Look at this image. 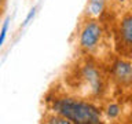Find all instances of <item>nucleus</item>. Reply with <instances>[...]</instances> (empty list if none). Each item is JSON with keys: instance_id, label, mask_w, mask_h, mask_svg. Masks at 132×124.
Segmentation results:
<instances>
[{"instance_id": "1", "label": "nucleus", "mask_w": 132, "mask_h": 124, "mask_svg": "<svg viewBox=\"0 0 132 124\" xmlns=\"http://www.w3.org/2000/svg\"><path fill=\"white\" fill-rule=\"evenodd\" d=\"M50 110L69 119L73 124H102V114L91 101L76 95H58L51 99Z\"/></svg>"}, {"instance_id": "2", "label": "nucleus", "mask_w": 132, "mask_h": 124, "mask_svg": "<svg viewBox=\"0 0 132 124\" xmlns=\"http://www.w3.org/2000/svg\"><path fill=\"white\" fill-rule=\"evenodd\" d=\"M76 86L74 92L77 97L85 99H95L102 97L106 88V79L102 70L92 61H84L76 69Z\"/></svg>"}, {"instance_id": "3", "label": "nucleus", "mask_w": 132, "mask_h": 124, "mask_svg": "<svg viewBox=\"0 0 132 124\" xmlns=\"http://www.w3.org/2000/svg\"><path fill=\"white\" fill-rule=\"evenodd\" d=\"M105 29L99 19L85 18L78 29V48L87 55H92L103 43Z\"/></svg>"}, {"instance_id": "4", "label": "nucleus", "mask_w": 132, "mask_h": 124, "mask_svg": "<svg viewBox=\"0 0 132 124\" xmlns=\"http://www.w3.org/2000/svg\"><path fill=\"white\" fill-rule=\"evenodd\" d=\"M116 47L122 57L132 58V11L120 17L116 25Z\"/></svg>"}, {"instance_id": "5", "label": "nucleus", "mask_w": 132, "mask_h": 124, "mask_svg": "<svg viewBox=\"0 0 132 124\" xmlns=\"http://www.w3.org/2000/svg\"><path fill=\"white\" fill-rule=\"evenodd\" d=\"M110 76L117 86L131 87L132 86V61L125 58H117L113 61L110 68Z\"/></svg>"}, {"instance_id": "6", "label": "nucleus", "mask_w": 132, "mask_h": 124, "mask_svg": "<svg viewBox=\"0 0 132 124\" xmlns=\"http://www.w3.org/2000/svg\"><path fill=\"white\" fill-rule=\"evenodd\" d=\"M107 0H88L85 7V18H101L106 11Z\"/></svg>"}, {"instance_id": "7", "label": "nucleus", "mask_w": 132, "mask_h": 124, "mask_svg": "<svg viewBox=\"0 0 132 124\" xmlns=\"http://www.w3.org/2000/svg\"><path fill=\"white\" fill-rule=\"evenodd\" d=\"M43 124H73L69 119L63 117V116L54 113V112L50 110L47 114L43 117Z\"/></svg>"}, {"instance_id": "8", "label": "nucleus", "mask_w": 132, "mask_h": 124, "mask_svg": "<svg viewBox=\"0 0 132 124\" xmlns=\"http://www.w3.org/2000/svg\"><path fill=\"white\" fill-rule=\"evenodd\" d=\"M105 114H106L107 119L116 120L120 114H121V106L116 102H110L109 105L105 107Z\"/></svg>"}, {"instance_id": "9", "label": "nucleus", "mask_w": 132, "mask_h": 124, "mask_svg": "<svg viewBox=\"0 0 132 124\" xmlns=\"http://www.w3.org/2000/svg\"><path fill=\"white\" fill-rule=\"evenodd\" d=\"M8 28H10V17H6L4 21H3V25H2V30H0V45H3L4 43H6Z\"/></svg>"}, {"instance_id": "10", "label": "nucleus", "mask_w": 132, "mask_h": 124, "mask_svg": "<svg viewBox=\"0 0 132 124\" xmlns=\"http://www.w3.org/2000/svg\"><path fill=\"white\" fill-rule=\"evenodd\" d=\"M36 11H37V8H36V7H33V8H30V10H29V12H28V15L25 17V19H23L22 28H25V26H28V25L30 24V22H32L33 19H35V17H36Z\"/></svg>"}]
</instances>
